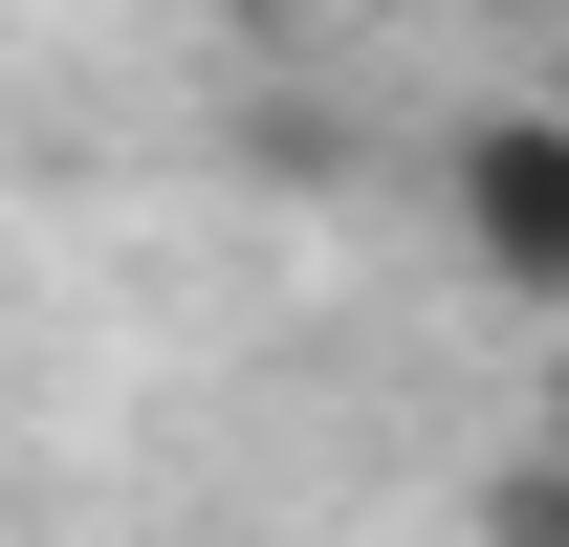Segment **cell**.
I'll return each mask as SVG.
<instances>
[{
	"label": "cell",
	"instance_id": "obj_2",
	"mask_svg": "<svg viewBox=\"0 0 569 547\" xmlns=\"http://www.w3.org/2000/svg\"><path fill=\"white\" fill-rule=\"evenodd\" d=\"M482 547H569V438H503L482 460Z\"/></svg>",
	"mask_w": 569,
	"mask_h": 547
},
{
	"label": "cell",
	"instance_id": "obj_4",
	"mask_svg": "<svg viewBox=\"0 0 569 547\" xmlns=\"http://www.w3.org/2000/svg\"><path fill=\"white\" fill-rule=\"evenodd\" d=\"M526 438H569V307H548V416H526Z\"/></svg>",
	"mask_w": 569,
	"mask_h": 547
},
{
	"label": "cell",
	"instance_id": "obj_1",
	"mask_svg": "<svg viewBox=\"0 0 569 547\" xmlns=\"http://www.w3.org/2000/svg\"><path fill=\"white\" fill-rule=\"evenodd\" d=\"M438 241H460V285H503V307H569V110L548 88H503V110L438 132Z\"/></svg>",
	"mask_w": 569,
	"mask_h": 547
},
{
	"label": "cell",
	"instance_id": "obj_3",
	"mask_svg": "<svg viewBox=\"0 0 569 547\" xmlns=\"http://www.w3.org/2000/svg\"><path fill=\"white\" fill-rule=\"evenodd\" d=\"M219 22H263V44H284V22H351V0H219Z\"/></svg>",
	"mask_w": 569,
	"mask_h": 547
}]
</instances>
